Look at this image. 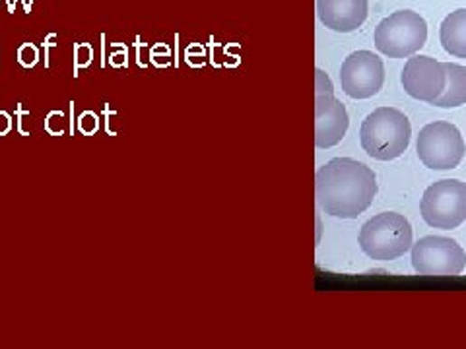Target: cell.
<instances>
[{
  "mask_svg": "<svg viewBox=\"0 0 466 349\" xmlns=\"http://www.w3.org/2000/svg\"><path fill=\"white\" fill-rule=\"evenodd\" d=\"M317 202L321 210L340 219H356L373 204L377 177L366 163L334 158L317 171Z\"/></svg>",
  "mask_w": 466,
  "mask_h": 349,
  "instance_id": "obj_1",
  "label": "cell"
},
{
  "mask_svg": "<svg viewBox=\"0 0 466 349\" xmlns=\"http://www.w3.org/2000/svg\"><path fill=\"white\" fill-rule=\"evenodd\" d=\"M412 126L408 116L395 107H379L361 123L359 140L373 160L393 161L400 158L410 144Z\"/></svg>",
  "mask_w": 466,
  "mask_h": 349,
  "instance_id": "obj_2",
  "label": "cell"
},
{
  "mask_svg": "<svg viewBox=\"0 0 466 349\" xmlns=\"http://www.w3.org/2000/svg\"><path fill=\"white\" fill-rule=\"evenodd\" d=\"M358 243L371 261H396L412 249V225L405 216L383 212L364 224Z\"/></svg>",
  "mask_w": 466,
  "mask_h": 349,
  "instance_id": "obj_3",
  "label": "cell"
},
{
  "mask_svg": "<svg viewBox=\"0 0 466 349\" xmlns=\"http://www.w3.org/2000/svg\"><path fill=\"white\" fill-rule=\"evenodd\" d=\"M427 41V23L412 10H398L375 28V47L391 59L416 55Z\"/></svg>",
  "mask_w": 466,
  "mask_h": 349,
  "instance_id": "obj_4",
  "label": "cell"
},
{
  "mask_svg": "<svg viewBox=\"0 0 466 349\" xmlns=\"http://www.w3.org/2000/svg\"><path fill=\"white\" fill-rule=\"evenodd\" d=\"M420 212L430 227L457 229L466 219V183L459 179L437 180L425 188Z\"/></svg>",
  "mask_w": 466,
  "mask_h": 349,
  "instance_id": "obj_5",
  "label": "cell"
},
{
  "mask_svg": "<svg viewBox=\"0 0 466 349\" xmlns=\"http://www.w3.org/2000/svg\"><path fill=\"white\" fill-rule=\"evenodd\" d=\"M420 161L435 171L455 170L461 165L466 148L459 128L445 121L425 124L416 142Z\"/></svg>",
  "mask_w": 466,
  "mask_h": 349,
  "instance_id": "obj_6",
  "label": "cell"
},
{
  "mask_svg": "<svg viewBox=\"0 0 466 349\" xmlns=\"http://www.w3.org/2000/svg\"><path fill=\"white\" fill-rule=\"evenodd\" d=\"M412 266L420 276H461L466 254L455 239L430 235L412 244Z\"/></svg>",
  "mask_w": 466,
  "mask_h": 349,
  "instance_id": "obj_7",
  "label": "cell"
},
{
  "mask_svg": "<svg viewBox=\"0 0 466 349\" xmlns=\"http://www.w3.org/2000/svg\"><path fill=\"white\" fill-rule=\"evenodd\" d=\"M348 113L342 103L334 97L331 78L317 70V97H315V144L317 148H332L340 144L348 133Z\"/></svg>",
  "mask_w": 466,
  "mask_h": 349,
  "instance_id": "obj_8",
  "label": "cell"
},
{
  "mask_svg": "<svg viewBox=\"0 0 466 349\" xmlns=\"http://www.w3.org/2000/svg\"><path fill=\"white\" fill-rule=\"evenodd\" d=\"M385 82L383 60L371 51H356L340 69V84L344 94L352 99H369L379 94Z\"/></svg>",
  "mask_w": 466,
  "mask_h": 349,
  "instance_id": "obj_9",
  "label": "cell"
},
{
  "mask_svg": "<svg viewBox=\"0 0 466 349\" xmlns=\"http://www.w3.org/2000/svg\"><path fill=\"white\" fill-rule=\"evenodd\" d=\"M405 92L425 103H433L443 94L447 84V74L443 62H439L427 55H412L405 64L403 76H400Z\"/></svg>",
  "mask_w": 466,
  "mask_h": 349,
  "instance_id": "obj_10",
  "label": "cell"
},
{
  "mask_svg": "<svg viewBox=\"0 0 466 349\" xmlns=\"http://www.w3.org/2000/svg\"><path fill=\"white\" fill-rule=\"evenodd\" d=\"M317 16L332 32H356L368 20V0H317Z\"/></svg>",
  "mask_w": 466,
  "mask_h": 349,
  "instance_id": "obj_11",
  "label": "cell"
},
{
  "mask_svg": "<svg viewBox=\"0 0 466 349\" xmlns=\"http://www.w3.org/2000/svg\"><path fill=\"white\" fill-rule=\"evenodd\" d=\"M439 41L449 55L466 59V8H461L443 20L439 30Z\"/></svg>",
  "mask_w": 466,
  "mask_h": 349,
  "instance_id": "obj_12",
  "label": "cell"
},
{
  "mask_svg": "<svg viewBox=\"0 0 466 349\" xmlns=\"http://www.w3.org/2000/svg\"><path fill=\"white\" fill-rule=\"evenodd\" d=\"M443 69L447 74V84L443 94L439 96L432 106H437L442 109L461 107L466 103V67L455 62H443Z\"/></svg>",
  "mask_w": 466,
  "mask_h": 349,
  "instance_id": "obj_13",
  "label": "cell"
},
{
  "mask_svg": "<svg viewBox=\"0 0 466 349\" xmlns=\"http://www.w3.org/2000/svg\"><path fill=\"white\" fill-rule=\"evenodd\" d=\"M76 72L80 67H88L89 64V57H92V47L82 43V45H76Z\"/></svg>",
  "mask_w": 466,
  "mask_h": 349,
  "instance_id": "obj_14",
  "label": "cell"
},
{
  "mask_svg": "<svg viewBox=\"0 0 466 349\" xmlns=\"http://www.w3.org/2000/svg\"><path fill=\"white\" fill-rule=\"evenodd\" d=\"M20 62L23 64V67H33V64L37 62V49L33 45H23L20 49Z\"/></svg>",
  "mask_w": 466,
  "mask_h": 349,
  "instance_id": "obj_15",
  "label": "cell"
},
{
  "mask_svg": "<svg viewBox=\"0 0 466 349\" xmlns=\"http://www.w3.org/2000/svg\"><path fill=\"white\" fill-rule=\"evenodd\" d=\"M80 131L86 134H92L98 131V116L94 113H84L80 116Z\"/></svg>",
  "mask_w": 466,
  "mask_h": 349,
  "instance_id": "obj_16",
  "label": "cell"
},
{
  "mask_svg": "<svg viewBox=\"0 0 466 349\" xmlns=\"http://www.w3.org/2000/svg\"><path fill=\"white\" fill-rule=\"evenodd\" d=\"M10 131V116L6 113H0V136H5Z\"/></svg>",
  "mask_w": 466,
  "mask_h": 349,
  "instance_id": "obj_17",
  "label": "cell"
},
{
  "mask_svg": "<svg viewBox=\"0 0 466 349\" xmlns=\"http://www.w3.org/2000/svg\"><path fill=\"white\" fill-rule=\"evenodd\" d=\"M111 64H113V67H121V64H125V67H126V51L123 55H115Z\"/></svg>",
  "mask_w": 466,
  "mask_h": 349,
  "instance_id": "obj_18",
  "label": "cell"
}]
</instances>
